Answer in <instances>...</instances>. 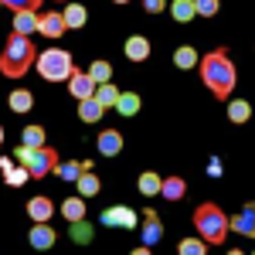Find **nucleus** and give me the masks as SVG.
<instances>
[{
	"label": "nucleus",
	"instance_id": "obj_16",
	"mask_svg": "<svg viewBox=\"0 0 255 255\" xmlns=\"http://www.w3.org/2000/svg\"><path fill=\"white\" fill-rule=\"evenodd\" d=\"M7 106H10V113H31L34 109V92L31 89H14Z\"/></svg>",
	"mask_w": 255,
	"mask_h": 255
},
{
	"label": "nucleus",
	"instance_id": "obj_28",
	"mask_svg": "<svg viewBox=\"0 0 255 255\" xmlns=\"http://www.w3.org/2000/svg\"><path fill=\"white\" fill-rule=\"evenodd\" d=\"M20 143H24V146H44V143H48V133H44V126H24V133H20Z\"/></svg>",
	"mask_w": 255,
	"mask_h": 255
},
{
	"label": "nucleus",
	"instance_id": "obj_19",
	"mask_svg": "<svg viewBox=\"0 0 255 255\" xmlns=\"http://www.w3.org/2000/svg\"><path fill=\"white\" fill-rule=\"evenodd\" d=\"M113 109H119V116H136L139 109H143V99H139L136 92H119Z\"/></svg>",
	"mask_w": 255,
	"mask_h": 255
},
{
	"label": "nucleus",
	"instance_id": "obj_12",
	"mask_svg": "<svg viewBox=\"0 0 255 255\" xmlns=\"http://www.w3.org/2000/svg\"><path fill=\"white\" fill-rule=\"evenodd\" d=\"M139 235H143V245H146V249L157 245L160 238H163V228H160L157 211H143V228H139Z\"/></svg>",
	"mask_w": 255,
	"mask_h": 255
},
{
	"label": "nucleus",
	"instance_id": "obj_36",
	"mask_svg": "<svg viewBox=\"0 0 255 255\" xmlns=\"http://www.w3.org/2000/svg\"><path fill=\"white\" fill-rule=\"evenodd\" d=\"M163 7H167V0H143V10L146 14H160Z\"/></svg>",
	"mask_w": 255,
	"mask_h": 255
},
{
	"label": "nucleus",
	"instance_id": "obj_38",
	"mask_svg": "<svg viewBox=\"0 0 255 255\" xmlns=\"http://www.w3.org/2000/svg\"><path fill=\"white\" fill-rule=\"evenodd\" d=\"M0 146H3V126H0Z\"/></svg>",
	"mask_w": 255,
	"mask_h": 255
},
{
	"label": "nucleus",
	"instance_id": "obj_37",
	"mask_svg": "<svg viewBox=\"0 0 255 255\" xmlns=\"http://www.w3.org/2000/svg\"><path fill=\"white\" fill-rule=\"evenodd\" d=\"M221 170H225V167H221V160H218V157L208 160V177H221Z\"/></svg>",
	"mask_w": 255,
	"mask_h": 255
},
{
	"label": "nucleus",
	"instance_id": "obj_18",
	"mask_svg": "<svg viewBox=\"0 0 255 255\" xmlns=\"http://www.w3.org/2000/svg\"><path fill=\"white\" fill-rule=\"evenodd\" d=\"M160 194H163V201H180V197L187 194V184H184V177H163V184H160Z\"/></svg>",
	"mask_w": 255,
	"mask_h": 255
},
{
	"label": "nucleus",
	"instance_id": "obj_14",
	"mask_svg": "<svg viewBox=\"0 0 255 255\" xmlns=\"http://www.w3.org/2000/svg\"><path fill=\"white\" fill-rule=\"evenodd\" d=\"M27 218L31 221H51L55 218V201L51 197H31L27 201Z\"/></svg>",
	"mask_w": 255,
	"mask_h": 255
},
{
	"label": "nucleus",
	"instance_id": "obj_21",
	"mask_svg": "<svg viewBox=\"0 0 255 255\" xmlns=\"http://www.w3.org/2000/svg\"><path fill=\"white\" fill-rule=\"evenodd\" d=\"M61 218L72 225V221H82L85 218V197H68V201H61Z\"/></svg>",
	"mask_w": 255,
	"mask_h": 255
},
{
	"label": "nucleus",
	"instance_id": "obj_22",
	"mask_svg": "<svg viewBox=\"0 0 255 255\" xmlns=\"http://www.w3.org/2000/svg\"><path fill=\"white\" fill-rule=\"evenodd\" d=\"M61 17H65V27H85V20H89V10L82 7V3H68L65 10H61Z\"/></svg>",
	"mask_w": 255,
	"mask_h": 255
},
{
	"label": "nucleus",
	"instance_id": "obj_3",
	"mask_svg": "<svg viewBox=\"0 0 255 255\" xmlns=\"http://www.w3.org/2000/svg\"><path fill=\"white\" fill-rule=\"evenodd\" d=\"M194 228L197 235L204 238L208 245H225V238H228V215L218 208V204H201L194 211Z\"/></svg>",
	"mask_w": 255,
	"mask_h": 255
},
{
	"label": "nucleus",
	"instance_id": "obj_6",
	"mask_svg": "<svg viewBox=\"0 0 255 255\" xmlns=\"http://www.w3.org/2000/svg\"><path fill=\"white\" fill-rule=\"evenodd\" d=\"M27 242H31V249H55L58 232H55L48 221H34V228L27 232Z\"/></svg>",
	"mask_w": 255,
	"mask_h": 255
},
{
	"label": "nucleus",
	"instance_id": "obj_7",
	"mask_svg": "<svg viewBox=\"0 0 255 255\" xmlns=\"http://www.w3.org/2000/svg\"><path fill=\"white\" fill-rule=\"evenodd\" d=\"M68 92H72L75 99H89V96H96V79H92L89 72L75 68V72L68 75Z\"/></svg>",
	"mask_w": 255,
	"mask_h": 255
},
{
	"label": "nucleus",
	"instance_id": "obj_39",
	"mask_svg": "<svg viewBox=\"0 0 255 255\" xmlns=\"http://www.w3.org/2000/svg\"><path fill=\"white\" fill-rule=\"evenodd\" d=\"M113 3H129V0H113Z\"/></svg>",
	"mask_w": 255,
	"mask_h": 255
},
{
	"label": "nucleus",
	"instance_id": "obj_40",
	"mask_svg": "<svg viewBox=\"0 0 255 255\" xmlns=\"http://www.w3.org/2000/svg\"><path fill=\"white\" fill-rule=\"evenodd\" d=\"M0 7H3V3H0Z\"/></svg>",
	"mask_w": 255,
	"mask_h": 255
},
{
	"label": "nucleus",
	"instance_id": "obj_27",
	"mask_svg": "<svg viewBox=\"0 0 255 255\" xmlns=\"http://www.w3.org/2000/svg\"><path fill=\"white\" fill-rule=\"evenodd\" d=\"M96 99L102 102V109H113L116 99H119V89L113 85V82H99V85H96Z\"/></svg>",
	"mask_w": 255,
	"mask_h": 255
},
{
	"label": "nucleus",
	"instance_id": "obj_4",
	"mask_svg": "<svg viewBox=\"0 0 255 255\" xmlns=\"http://www.w3.org/2000/svg\"><path fill=\"white\" fill-rule=\"evenodd\" d=\"M34 68H38V75L44 82H68V75L75 72L72 55H68L65 48H48V51H38Z\"/></svg>",
	"mask_w": 255,
	"mask_h": 255
},
{
	"label": "nucleus",
	"instance_id": "obj_29",
	"mask_svg": "<svg viewBox=\"0 0 255 255\" xmlns=\"http://www.w3.org/2000/svg\"><path fill=\"white\" fill-rule=\"evenodd\" d=\"M55 174L61 177V180H79V174H82V163L79 160H65V163H55Z\"/></svg>",
	"mask_w": 255,
	"mask_h": 255
},
{
	"label": "nucleus",
	"instance_id": "obj_23",
	"mask_svg": "<svg viewBox=\"0 0 255 255\" xmlns=\"http://www.w3.org/2000/svg\"><path fill=\"white\" fill-rule=\"evenodd\" d=\"M197 61H201V55H197V51L191 48V44H180V48L174 51V65L180 68V72H191V68H194Z\"/></svg>",
	"mask_w": 255,
	"mask_h": 255
},
{
	"label": "nucleus",
	"instance_id": "obj_10",
	"mask_svg": "<svg viewBox=\"0 0 255 255\" xmlns=\"http://www.w3.org/2000/svg\"><path fill=\"white\" fill-rule=\"evenodd\" d=\"M38 31L44 38H61L68 27H65V17H61V10H48V14H41L38 17Z\"/></svg>",
	"mask_w": 255,
	"mask_h": 255
},
{
	"label": "nucleus",
	"instance_id": "obj_31",
	"mask_svg": "<svg viewBox=\"0 0 255 255\" xmlns=\"http://www.w3.org/2000/svg\"><path fill=\"white\" fill-rule=\"evenodd\" d=\"M177 249H180V255H204V249H208V242H204L201 235H197V238H184V242H180Z\"/></svg>",
	"mask_w": 255,
	"mask_h": 255
},
{
	"label": "nucleus",
	"instance_id": "obj_20",
	"mask_svg": "<svg viewBox=\"0 0 255 255\" xmlns=\"http://www.w3.org/2000/svg\"><path fill=\"white\" fill-rule=\"evenodd\" d=\"M228 119H232L235 126H245V123L252 119V106H249L245 99H228Z\"/></svg>",
	"mask_w": 255,
	"mask_h": 255
},
{
	"label": "nucleus",
	"instance_id": "obj_8",
	"mask_svg": "<svg viewBox=\"0 0 255 255\" xmlns=\"http://www.w3.org/2000/svg\"><path fill=\"white\" fill-rule=\"evenodd\" d=\"M228 228L245 238H255V204H245L235 218H228Z\"/></svg>",
	"mask_w": 255,
	"mask_h": 255
},
{
	"label": "nucleus",
	"instance_id": "obj_30",
	"mask_svg": "<svg viewBox=\"0 0 255 255\" xmlns=\"http://www.w3.org/2000/svg\"><path fill=\"white\" fill-rule=\"evenodd\" d=\"M89 75H92V79H96V85L99 82H113V65H109V61H92V68H89Z\"/></svg>",
	"mask_w": 255,
	"mask_h": 255
},
{
	"label": "nucleus",
	"instance_id": "obj_17",
	"mask_svg": "<svg viewBox=\"0 0 255 255\" xmlns=\"http://www.w3.org/2000/svg\"><path fill=\"white\" fill-rule=\"evenodd\" d=\"M102 102H99L96 96H89V99H79V119L82 123H99L102 119Z\"/></svg>",
	"mask_w": 255,
	"mask_h": 255
},
{
	"label": "nucleus",
	"instance_id": "obj_15",
	"mask_svg": "<svg viewBox=\"0 0 255 255\" xmlns=\"http://www.w3.org/2000/svg\"><path fill=\"white\" fill-rule=\"evenodd\" d=\"M38 10H14V34H24V38H31L34 31H38Z\"/></svg>",
	"mask_w": 255,
	"mask_h": 255
},
{
	"label": "nucleus",
	"instance_id": "obj_26",
	"mask_svg": "<svg viewBox=\"0 0 255 255\" xmlns=\"http://www.w3.org/2000/svg\"><path fill=\"white\" fill-rule=\"evenodd\" d=\"M75 184H79V194H82V197H96L99 191H102V184H99V177H96V174H89V170H82Z\"/></svg>",
	"mask_w": 255,
	"mask_h": 255
},
{
	"label": "nucleus",
	"instance_id": "obj_34",
	"mask_svg": "<svg viewBox=\"0 0 255 255\" xmlns=\"http://www.w3.org/2000/svg\"><path fill=\"white\" fill-rule=\"evenodd\" d=\"M72 238L82 242V245L92 242V225H85V218H82V221H72Z\"/></svg>",
	"mask_w": 255,
	"mask_h": 255
},
{
	"label": "nucleus",
	"instance_id": "obj_2",
	"mask_svg": "<svg viewBox=\"0 0 255 255\" xmlns=\"http://www.w3.org/2000/svg\"><path fill=\"white\" fill-rule=\"evenodd\" d=\"M34 58H38L34 41L24 38V34H10L3 51H0V75L20 79V75H27V68H34Z\"/></svg>",
	"mask_w": 255,
	"mask_h": 255
},
{
	"label": "nucleus",
	"instance_id": "obj_24",
	"mask_svg": "<svg viewBox=\"0 0 255 255\" xmlns=\"http://www.w3.org/2000/svg\"><path fill=\"white\" fill-rule=\"evenodd\" d=\"M160 184H163V177L153 174V170L139 174V180H136V187H139V194H143V197H157L160 194Z\"/></svg>",
	"mask_w": 255,
	"mask_h": 255
},
{
	"label": "nucleus",
	"instance_id": "obj_5",
	"mask_svg": "<svg viewBox=\"0 0 255 255\" xmlns=\"http://www.w3.org/2000/svg\"><path fill=\"white\" fill-rule=\"evenodd\" d=\"M17 160L27 167V174L34 177V180H41V177L55 174V163H58V153L44 143V146H24L20 143L17 146Z\"/></svg>",
	"mask_w": 255,
	"mask_h": 255
},
{
	"label": "nucleus",
	"instance_id": "obj_25",
	"mask_svg": "<svg viewBox=\"0 0 255 255\" xmlns=\"http://www.w3.org/2000/svg\"><path fill=\"white\" fill-rule=\"evenodd\" d=\"M167 7H170V14H174V20H177V24H187L191 17H197L194 0H170Z\"/></svg>",
	"mask_w": 255,
	"mask_h": 255
},
{
	"label": "nucleus",
	"instance_id": "obj_9",
	"mask_svg": "<svg viewBox=\"0 0 255 255\" xmlns=\"http://www.w3.org/2000/svg\"><path fill=\"white\" fill-rule=\"evenodd\" d=\"M102 225H109V228H136V215L129 211V208H106L102 211Z\"/></svg>",
	"mask_w": 255,
	"mask_h": 255
},
{
	"label": "nucleus",
	"instance_id": "obj_32",
	"mask_svg": "<svg viewBox=\"0 0 255 255\" xmlns=\"http://www.w3.org/2000/svg\"><path fill=\"white\" fill-rule=\"evenodd\" d=\"M194 10H197V17H218L221 0H194Z\"/></svg>",
	"mask_w": 255,
	"mask_h": 255
},
{
	"label": "nucleus",
	"instance_id": "obj_13",
	"mask_svg": "<svg viewBox=\"0 0 255 255\" xmlns=\"http://www.w3.org/2000/svg\"><path fill=\"white\" fill-rule=\"evenodd\" d=\"M123 51H126V58H129V61H146L153 48H150V38H143V34H133V38H126Z\"/></svg>",
	"mask_w": 255,
	"mask_h": 255
},
{
	"label": "nucleus",
	"instance_id": "obj_35",
	"mask_svg": "<svg viewBox=\"0 0 255 255\" xmlns=\"http://www.w3.org/2000/svg\"><path fill=\"white\" fill-rule=\"evenodd\" d=\"M3 7H10V10H38L41 0H0Z\"/></svg>",
	"mask_w": 255,
	"mask_h": 255
},
{
	"label": "nucleus",
	"instance_id": "obj_11",
	"mask_svg": "<svg viewBox=\"0 0 255 255\" xmlns=\"http://www.w3.org/2000/svg\"><path fill=\"white\" fill-rule=\"evenodd\" d=\"M96 143H99V153L102 157H119L123 153V133L119 129H102Z\"/></svg>",
	"mask_w": 255,
	"mask_h": 255
},
{
	"label": "nucleus",
	"instance_id": "obj_33",
	"mask_svg": "<svg viewBox=\"0 0 255 255\" xmlns=\"http://www.w3.org/2000/svg\"><path fill=\"white\" fill-rule=\"evenodd\" d=\"M27 167H24V163H20V167H10V170H7V174H3V180H7V184H10V187H20V184H27Z\"/></svg>",
	"mask_w": 255,
	"mask_h": 255
},
{
	"label": "nucleus",
	"instance_id": "obj_1",
	"mask_svg": "<svg viewBox=\"0 0 255 255\" xmlns=\"http://www.w3.org/2000/svg\"><path fill=\"white\" fill-rule=\"evenodd\" d=\"M197 68H201L204 85H208L218 99H228L232 92H235V65H232V58H228V51H225V48L208 51L204 58L197 61Z\"/></svg>",
	"mask_w": 255,
	"mask_h": 255
}]
</instances>
